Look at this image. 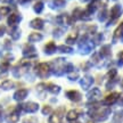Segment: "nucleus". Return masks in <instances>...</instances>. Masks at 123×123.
I'll list each match as a JSON object with an SVG mask.
<instances>
[{
    "label": "nucleus",
    "instance_id": "21",
    "mask_svg": "<svg viewBox=\"0 0 123 123\" xmlns=\"http://www.w3.org/2000/svg\"><path fill=\"white\" fill-rule=\"evenodd\" d=\"M42 8H43V4H42V2H37V4H35L34 10L37 13H40V12L42 10Z\"/></svg>",
    "mask_w": 123,
    "mask_h": 123
},
{
    "label": "nucleus",
    "instance_id": "2",
    "mask_svg": "<svg viewBox=\"0 0 123 123\" xmlns=\"http://www.w3.org/2000/svg\"><path fill=\"white\" fill-rule=\"evenodd\" d=\"M38 72H39V74L41 76H46V75H48L49 73V65L47 63H42V64H40L38 66Z\"/></svg>",
    "mask_w": 123,
    "mask_h": 123
},
{
    "label": "nucleus",
    "instance_id": "4",
    "mask_svg": "<svg viewBox=\"0 0 123 123\" xmlns=\"http://www.w3.org/2000/svg\"><path fill=\"white\" fill-rule=\"evenodd\" d=\"M56 50V44H55V42H48V43L46 44V47H44V51L47 54H53L54 51Z\"/></svg>",
    "mask_w": 123,
    "mask_h": 123
},
{
    "label": "nucleus",
    "instance_id": "14",
    "mask_svg": "<svg viewBox=\"0 0 123 123\" xmlns=\"http://www.w3.org/2000/svg\"><path fill=\"white\" fill-rule=\"evenodd\" d=\"M100 96V91L98 90V89H93V90H91V91L89 92V97L91 98V99H93V98H97V97Z\"/></svg>",
    "mask_w": 123,
    "mask_h": 123
},
{
    "label": "nucleus",
    "instance_id": "16",
    "mask_svg": "<svg viewBox=\"0 0 123 123\" xmlns=\"http://www.w3.org/2000/svg\"><path fill=\"white\" fill-rule=\"evenodd\" d=\"M106 17H107V10H106V9H103L100 13H99V15H98V18H99V21L104 22L106 19Z\"/></svg>",
    "mask_w": 123,
    "mask_h": 123
},
{
    "label": "nucleus",
    "instance_id": "3",
    "mask_svg": "<svg viewBox=\"0 0 123 123\" xmlns=\"http://www.w3.org/2000/svg\"><path fill=\"white\" fill-rule=\"evenodd\" d=\"M119 96H120V93H117V92H113V93H111V95H108V96L106 97L105 103L107 104V105H112V104H114L115 101H117Z\"/></svg>",
    "mask_w": 123,
    "mask_h": 123
},
{
    "label": "nucleus",
    "instance_id": "17",
    "mask_svg": "<svg viewBox=\"0 0 123 123\" xmlns=\"http://www.w3.org/2000/svg\"><path fill=\"white\" fill-rule=\"evenodd\" d=\"M123 113L122 112H119V113H116L114 116V122L115 123H121L122 122V120H123Z\"/></svg>",
    "mask_w": 123,
    "mask_h": 123
},
{
    "label": "nucleus",
    "instance_id": "26",
    "mask_svg": "<svg viewBox=\"0 0 123 123\" xmlns=\"http://www.w3.org/2000/svg\"><path fill=\"white\" fill-rule=\"evenodd\" d=\"M8 10L9 9L7 8V7H2V8H0V16H1V15H5V14H7L8 13Z\"/></svg>",
    "mask_w": 123,
    "mask_h": 123
},
{
    "label": "nucleus",
    "instance_id": "19",
    "mask_svg": "<svg viewBox=\"0 0 123 123\" xmlns=\"http://www.w3.org/2000/svg\"><path fill=\"white\" fill-rule=\"evenodd\" d=\"M78 117V113H76V111H71L70 113L67 114V119L71 120V121H73Z\"/></svg>",
    "mask_w": 123,
    "mask_h": 123
},
{
    "label": "nucleus",
    "instance_id": "11",
    "mask_svg": "<svg viewBox=\"0 0 123 123\" xmlns=\"http://www.w3.org/2000/svg\"><path fill=\"white\" fill-rule=\"evenodd\" d=\"M99 55L101 56H110L111 55V47L110 46H104L101 50L99 51Z\"/></svg>",
    "mask_w": 123,
    "mask_h": 123
},
{
    "label": "nucleus",
    "instance_id": "10",
    "mask_svg": "<svg viewBox=\"0 0 123 123\" xmlns=\"http://www.w3.org/2000/svg\"><path fill=\"white\" fill-rule=\"evenodd\" d=\"M38 110V105L34 104V103H27L25 105V111L26 112H35Z\"/></svg>",
    "mask_w": 123,
    "mask_h": 123
},
{
    "label": "nucleus",
    "instance_id": "32",
    "mask_svg": "<svg viewBox=\"0 0 123 123\" xmlns=\"http://www.w3.org/2000/svg\"><path fill=\"white\" fill-rule=\"evenodd\" d=\"M82 1H88V0H82Z\"/></svg>",
    "mask_w": 123,
    "mask_h": 123
},
{
    "label": "nucleus",
    "instance_id": "5",
    "mask_svg": "<svg viewBox=\"0 0 123 123\" xmlns=\"http://www.w3.org/2000/svg\"><path fill=\"white\" fill-rule=\"evenodd\" d=\"M67 97L70 98V99H72V100H79L80 99V93L78 91H75V90H71V91H67Z\"/></svg>",
    "mask_w": 123,
    "mask_h": 123
},
{
    "label": "nucleus",
    "instance_id": "23",
    "mask_svg": "<svg viewBox=\"0 0 123 123\" xmlns=\"http://www.w3.org/2000/svg\"><path fill=\"white\" fill-rule=\"evenodd\" d=\"M75 39H76V34H75V33H72V34L67 38L66 42H67V43H72L73 41H75Z\"/></svg>",
    "mask_w": 123,
    "mask_h": 123
},
{
    "label": "nucleus",
    "instance_id": "18",
    "mask_svg": "<svg viewBox=\"0 0 123 123\" xmlns=\"http://www.w3.org/2000/svg\"><path fill=\"white\" fill-rule=\"evenodd\" d=\"M92 44H88V43H86L84 44V47H81V51H82V54H87L88 51H90L92 49Z\"/></svg>",
    "mask_w": 123,
    "mask_h": 123
},
{
    "label": "nucleus",
    "instance_id": "31",
    "mask_svg": "<svg viewBox=\"0 0 123 123\" xmlns=\"http://www.w3.org/2000/svg\"><path fill=\"white\" fill-rule=\"evenodd\" d=\"M119 97H120V98L117 99V101H119V104H120V105L123 106V95H120Z\"/></svg>",
    "mask_w": 123,
    "mask_h": 123
},
{
    "label": "nucleus",
    "instance_id": "13",
    "mask_svg": "<svg viewBox=\"0 0 123 123\" xmlns=\"http://www.w3.org/2000/svg\"><path fill=\"white\" fill-rule=\"evenodd\" d=\"M41 38H42V35L40 33H31V35L29 37L30 41H39L41 40Z\"/></svg>",
    "mask_w": 123,
    "mask_h": 123
},
{
    "label": "nucleus",
    "instance_id": "24",
    "mask_svg": "<svg viewBox=\"0 0 123 123\" xmlns=\"http://www.w3.org/2000/svg\"><path fill=\"white\" fill-rule=\"evenodd\" d=\"M2 86H4L5 89H9L12 86H13V82H10V81H6V82H4V84H2Z\"/></svg>",
    "mask_w": 123,
    "mask_h": 123
},
{
    "label": "nucleus",
    "instance_id": "9",
    "mask_svg": "<svg viewBox=\"0 0 123 123\" xmlns=\"http://www.w3.org/2000/svg\"><path fill=\"white\" fill-rule=\"evenodd\" d=\"M26 95H27L26 90H24V89H23V90H18V91L14 95V98H15V99H17V100H21V99H23Z\"/></svg>",
    "mask_w": 123,
    "mask_h": 123
},
{
    "label": "nucleus",
    "instance_id": "22",
    "mask_svg": "<svg viewBox=\"0 0 123 123\" xmlns=\"http://www.w3.org/2000/svg\"><path fill=\"white\" fill-rule=\"evenodd\" d=\"M59 50L64 51V53H72V51H73L72 48H71V47H67V46H61V47H59Z\"/></svg>",
    "mask_w": 123,
    "mask_h": 123
},
{
    "label": "nucleus",
    "instance_id": "30",
    "mask_svg": "<svg viewBox=\"0 0 123 123\" xmlns=\"http://www.w3.org/2000/svg\"><path fill=\"white\" fill-rule=\"evenodd\" d=\"M101 39H103V35L99 33V34H98V37H96V42H97V43H99V42L101 41Z\"/></svg>",
    "mask_w": 123,
    "mask_h": 123
},
{
    "label": "nucleus",
    "instance_id": "25",
    "mask_svg": "<svg viewBox=\"0 0 123 123\" xmlns=\"http://www.w3.org/2000/svg\"><path fill=\"white\" fill-rule=\"evenodd\" d=\"M54 4L57 5V6H64L65 5V0H55Z\"/></svg>",
    "mask_w": 123,
    "mask_h": 123
},
{
    "label": "nucleus",
    "instance_id": "15",
    "mask_svg": "<svg viewBox=\"0 0 123 123\" xmlns=\"http://www.w3.org/2000/svg\"><path fill=\"white\" fill-rule=\"evenodd\" d=\"M50 123H61V116L58 115V113H55L50 117Z\"/></svg>",
    "mask_w": 123,
    "mask_h": 123
},
{
    "label": "nucleus",
    "instance_id": "1",
    "mask_svg": "<svg viewBox=\"0 0 123 123\" xmlns=\"http://www.w3.org/2000/svg\"><path fill=\"white\" fill-rule=\"evenodd\" d=\"M123 13V9H122V6L121 5H115L112 7L111 9V17H112V21H115L122 15Z\"/></svg>",
    "mask_w": 123,
    "mask_h": 123
},
{
    "label": "nucleus",
    "instance_id": "20",
    "mask_svg": "<svg viewBox=\"0 0 123 123\" xmlns=\"http://www.w3.org/2000/svg\"><path fill=\"white\" fill-rule=\"evenodd\" d=\"M81 15H82V12H81L79 8H76L74 12H73V15H72V16H73V18H81Z\"/></svg>",
    "mask_w": 123,
    "mask_h": 123
},
{
    "label": "nucleus",
    "instance_id": "29",
    "mask_svg": "<svg viewBox=\"0 0 123 123\" xmlns=\"http://www.w3.org/2000/svg\"><path fill=\"white\" fill-rule=\"evenodd\" d=\"M49 112H50V107H49V106H44L43 111H42V113H43V114H48Z\"/></svg>",
    "mask_w": 123,
    "mask_h": 123
},
{
    "label": "nucleus",
    "instance_id": "12",
    "mask_svg": "<svg viewBox=\"0 0 123 123\" xmlns=\"http://www.w3.org/2000/svg\"><path fill=\"white\" fill-rule=\"evenodd\" d=\"M18 19H19V17H18L17 15H16V14H13V15L8 18V24L9 25H13V24L18 22Z\"/></svg>",
    "mask_w": 123,
    "mask_h": 123
},
{
    "label": "nucleus",
    "instance_id": "7",
    "mask_svg": "<svg viewBox=\"0 0 123 123\" xmlns=\"http://www.w3.org/2000/svg\"><path fill=\"white\" fill-rule=\"evenodd\" d=\"M121 37H123V22L121 23L119 26H117V29L115 30V32H114V40L119 39V38H121Z\"/></svg>",
    "mask_w": 123,
    "mask_h": 123
},
{
    "label": "nucleus",
    "instance_id": "28",
    "mask_svg": "<svg viewBox=\"0 0 123 123\" xmlns=\"http://www.w3.org/2000/svg\"><path fill=\"white\" fill-rule=\"evenodd\" d=\"M117 58H119V64H120V65H122V64H123V51H121V53L119 54Z\"/></svg>",
    "mask_w": 123,
    "mask_h": 123
},
{
    "label": "nucleus",
    "instance_id": "8",
    "mask_svg": "<svg viewBox=\"0 0 123 123\" xmlns=\"http://www.w3.org/2000/svg\"><path fill=\"white\" fill-rule=\"evenodd\" d=\"M31 25H32V27H34V29H42L43 22H42V19H40V18H35V19H33V21L31 22Z\"/></svg>",
    "mask_w": 123,
    "mask_h": 123
},
{
    "label": "nucleus",
    "instance_id": "27",
    "mask_svg": "<svg viewBox=\"0 0 123 123\" xmlns=\"http://www.w3.org/2000/svg\"><path fill=\"white\" fill-rule=\"evenodd\" d=\"M115 75H116V70H111L110 72H108V76H110L111 79H113Z\"/></svg>",
    "mask_w": 123,
    "mask_h": 123
},
{
    "label": "nucleus",
    "instance_id": "6",
    "mask_svg": "<svg viewBox=\"0 0 123 123\" xmlns=\"http://www.w3.org/2000/svg\"><path fill=\"white\" fill-rule=\"evenodd\" d=\"M92 82H93L92 78L88 76V78H84L83 80H81V86H82V88L88 89V87H90V86H91Z\"/></svg>",
    "mask_w": 123,
    "mask_h": 123
}]
</instances>
